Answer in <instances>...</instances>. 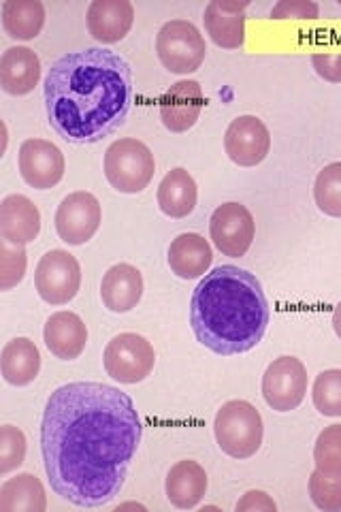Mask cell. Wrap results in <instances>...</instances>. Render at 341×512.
Wrapping results in <instances>:
<instances>
[{
	"mask_svg": "<svg viewBox=\"0 0 341 512\" xmlns=\"http://www.w3.org/2000/svg\"><path fill=\"white\" fill-rule=\"evenodd\" d=\"M133 399L103 382H71L47 399L41 423L45 474L79 508H99L120 495L141 444Z\"/></svg>",
	"mask_w": 341,
	"mask_h": 512,
	"instance_id": "obj_1",
	"label": "cell"
},
{
	"mask_svg": "<svg viewBox=\"0 0 341 512\" xmlns=\"http://www.w3.org/2000/svg\"><path fill=\"white\" fill-rule=\"evenodd\" d=\"M135 101L133 69L111 50L60 56L45 77V109L54 131L69 143H99L124 126Z\"/></svg>",
	"mask_w": 341,
	"mask_h": 512,
	"instance_id": "obj_2",
	"label": "cell"
},
{
	"mask_svg": "<svg viewBox=\"0 0 341 512\" xmlns=\"http://www.w3.org/2000/svg\"><path fill=\"white\" fill-rule=\"evenodd\" d=\"M190 325L197 340L220 357L250 352L263 342L269 327L263 284L241 267H216L194 288Z\"/></svg>",
	"mask_w": 341,
	"mask_h": 512,
	"instance_id": "obj_3",
	"label": "cell"
},
{
	"mask_svg": "<svg viewBox=\"0 0 341 512\" xmlns=\"http://www.w3.org/2000/svg\"><path fill=\"white\" fill-rule=\"evenodd\" d=\"M214 434L222 453L239 461L250 459L263 446V416L246 399H231L216 412Z\"/></svg>",
	"mask_w": 341,
	"mask_h": 512,
	"instance_id": "obj_4",
	"label": "cell"
},
{
	"mask_svg": "<svg viewBox=\"0 0 341 512\" xmlns=\"http://www.w3.org/2000/svg\"><path fill=\"white\" fill-rule=\"evenodd\" d=\"M103 169L107 182L122 195H139L154 180L156 160L143 141L124 137L107 148Z\"/></svg>",
	"mask_w": 341,
	"mask_h": 512,
	"instance_id": "obj_5",
	"label": "cell"
},
{
	"mask_svg": "<svg viewBox=\"0 0 341 512\" xmlns=\"http://www.w3.org/2000/svg\"><path fill=\"white\" fill-rule=\"evenodd\" d=\"M156 54L169 73L188 75L197 71L205 56L207 45L201 30L188 20H171L162 24L156 35Z\"/></svg>",
	"mask_w": 341,
	"mask_h": 512,
	"instance_id": "obj_6",
	"label": "cell"
},
{
	"mask_svg": "<svg viewBox=\"0 0 341 512\" xmlns=\"http://www.w3.org/2000/svg\"><path fill=\"white\" fill-rule=\"evenodd\" d=\"M105 372L120 384L143 382L154 372V346L137 333H120L113 338L103 355Z\"/></svg>",
	"mask_w": 341,
	"mask_h": 512,
	"instance_id": "obj_7",
	"label": "cell"
},
{
	"mask_svg": "<svg viewBox=\"0 0 341 512\" xmlns=\"http://www.w3.org/2000/svg\"><path fill=\"white\" fill-rule=\"evenodd\" d=\"M81 286V267L67 250H52L41 256L35 271V288L50 306H64L77 297Z\"/></svg>",
	"mask_w": 341,
	"mask_h": 512,
	"instance_id": "obj_8",
	"label": "cell"
},
{
	"mask_svg": "<svg viewBox=\"0 0 341 512\" xmlns=\"http://www.w3.org/2000/svg\"><path fill=\"white\" fill-rule=\"evenodd\" d=\"M209 235L214 246L231 259H241L254 244L256 222L246 205L237 201L216 207L209 220Z\"/></svg>",
	"mask_w": 341,
	"mask_h": 512,
	"instance_id": "obj_9",
	"label": "cell"
},
{
	"mask_svg": "<svg viewBox=\"0 0 341 512\" xmlns=\"http://www.w3.org/2000/svg\"><path fill=\"white\" fill-rule=\"evenodd\" d=\"M56 231L64 244L84 246L96 235L103 222L101 203L92 192L77 190L64 197L56 212Z\"/></svg>",
	"mask_w": 341,
	"mask_h": 512,
	"instance_id": "obj_10",
	"label": "cell"
},
{
	"mask_svg": "<svg viewBox=\"0 0 341 512\" xmlns=\"http://www.w3.org/2000/svg\"><path fill=\"white\" fill-rule=\"evenodd\" d=\"M307 393V370L297 357H280L269 363L263 376V397L271 410H297Z\"/></svg>",
	"mask_w": 341,
	"mask_h": 512,
	"instance_id": "obj_11",
	"label": "cell"
},
{
	"mask_svg": "<svg viewBox=\"0 0 341 512\" xmlns=\"http://www.w3.org/2000/svg\"><path fill=\"white\" fill-rule=\"evenodd\" d=\"M18 169L22 180L35 190H50L64 178V154L52 141L26 139L20 146Z\"/></svg>",
	"mask_w": 341,
	"mask_h": 512,
	"instance_id": "obj_12",
	"label": "cell"
},
{
	"mask_svg": "<svg viewBox=\"0 0 341 512\" xmlns=\"http://www.w3.org/2000/svg\"><path fill=\"white\" fill-rule=\"evenodd\" d=\"M224 150L239 167L261 165L271 150V133L267 124L256 116L235 118L224 133Z\"/></svg>",
	"mask_w": 341,
	"mask_h": 512,
	"instance_id": "obj_13",
	"label": "cell"
},
{
	"mask_svg": "<svg viewBox=\"0 0 341 512\" xmlns=\"http://www.w3.org/2000/svg\"><path fill=\"white\" fill-rule=\"evenodd\" d=\"M205 107V94L194 79L173 84L160 99V120L171 133H188L199 122Z\"/></svg>",
	"mask_w": 341,
	"mask_h": 512,
	"instance_id": "obj_14",
	"label": "cell"
},
{
	"mask_svg": "<svg viewBox=\"0 0 341 512\" xmlns=\"http://www.w3.org/2000/svg\"><path fill=\"white\" fill-rule=\"evenodd\" d=\"M135 22L131 0H92L86 13V26L94 41L103 45L120 43Z\"/></svg>",
	"mask_w": 341,
	"mask_h": 512,
	"instance_id": "obj_15",
	"label": "cell"
},
{
	"mask_svg": "<svg viewBox=\"0 0 341 512\" xmlns=\"http://www.w3.org/2000/svg\"><path fill=\"white\" fill-rule=\"evenodd\" d=\"M250 3H224L211 0L205 7L203 22L209 39L222 50H239L246 43V9Z\"/></svg>",
	"mask_w": 341,
	"mask_h": 512,
	"instance_id": "obj_16",
	"label": "cell"
},
{
	"mask_svg": "<svg viewBox=\"0 0 341 512\" xmlns=\"http://www.w3.org/2000/svg\"><path fill=\"white\" fill-rule=\"evenodd\" d=\"M47 350L60 361H75L88 344V327L75 312H56L47 318L43 329Z\"/></svg>",
	"mask_w": 341,
	"mask_h": 512,
	"instance_id": "obj_17",
	"label": "cell"
},
{
	"mask_svg": "<svg viewBox=\"0 0 341 512\" xmlns=\"http://www.w3.org/2000/svg\"><path fill=\"white\" fill-rule=\"evenodd\" d=\"M41 233L39 207L24 195H9L0 203V237L13 246H28Z\"/></svg>",
	"mask_w": 341,
	"mask_h": 512,
	"instance_id": "obj_18",
	"label": "cell"
},
{
	"mask_svg": "<svg viewBox=\"0 0 341 512\" xmlns=\"http://www.w3.org/2000/svg\"><path fill=\"white\" fill-rule=\"evenodd\" d=\"M143 297V276L141 271L131 263H118L101 282V299L103 306L113 314H126L139 306Z\"/></svg>",
	"mask_w": 341,
	"mask_h": 512,
	"instance_id": "obj_19",
	"label": "cell"
},
{
	"mask_svg": "<svg viewBox=\"0 0 341 512\" xmlns=\"http://www.w3.org/2000/svg\"><path fill=\"white\" fill-rule=\"evenodd\" d=\"M41 58L30 47H9L0 56V86L11 96H26L39 86Z\"/></svg>",
	"mask_w": 341,
	"mask_h": 512,
	"instance_id": "obj_20",
	"label": "cell"
},
{
	"mask_svg": "<svg viewBox=\"0 0 341 512\" xmlns=\"http://www.w3.org/2000/svg\"><path fill=\"white\" fill-rule=\"evenodd\" d=\"M214 250L199 233L177 235L169 246V267L177 278L199 280L209 274Z\"/></svg>",
	"mask_w": 341,
	"mask_h": 512,
	"instance_id": "obj_21",
	"label": "cell"
},
{
	"mask_svg": "<svg viewBox=\"0 0 341 512\" xmlns=\"http://www.w3.org/2000/svg\"><path fill=\"white\" fill-rule=\"evenodd\" d=\"M167 500L180 510L197 508L207 493V472L201 463L184 459L177 461L167 474Z\"/></svg>",
	"mask_w": 341,
	"mask_h": 512,
	"instance_id": "obj_22",
	"label": "cell"
},
{
	"mask_svg": "<svg viewBox=\"0 0 341 512\" xmlns=\"http://www.w3.org/2000/svg\"><path fill=\"white\" fill-rule=\"evenodd\" d=\"M41 372V352L28 338H13L0 350V374L11 387H28Z\"/></svg>",
	"mask_w": 341,
	"mask_h": 512,
	"instance_id": "obj_23",
	"label": "cell"
},
{
	"mask_svg": "<svg viewBox=\"0 0 341 512\" xmlns=\"http://www.w3.org/2000/svg\"><path fill=\"white\" fill-rule=\"evenodd\" d=\"M156 197L162 214L180 220L190 216L194 212V207H197L199 188L186 169L177 167L162 178Z\"/></svg>",
	"mask_w": 341,
	"mask_h": 512,
	"instance_id": "obj_24",
	"label": "cell"
},
{
	"mask_svg": "<svg viewBox=\"0 0 341 512\" xmlns=\"http://www.w3.org/2000/svg\"><path fill=\"white\" fill-rule=\"evenodd\" d=\"M3 28L15 41H32L45 26V5L41 0H5Z\"/></svg>",
	"mask_w": 341,
	"mask_h": 512,
	"instance_id": "obj_25",
	"label": "cell"
},
{
	"mask_svg": "<svg viewBox=\"0 0 341 512\" xmlns=\"http://www.w3.org/2000/svg\"><path fill=\"white\" fill-rule=\"evenodd\" d=\"M47 498L43 483L32 474L7 478L0 487V512H45Z\"/></svg>",
	"mask_w": 341,
	"mask_h": 512,
	"instance_id": "obj_26",
	"label": "cell"
},
{
	"mask_svg": "<svg viewBox=\"0 0 341 512\" xmlns=\"http://www.w3.org/2000/svg\"><path fill=\"white\" fill-rule=\"evenodd\" d=\"M314 201L322 214L341 218V163H331L318 171Z\"/></svg>",
	"mask_w": 341,
	"mask_h": 512,
	"instance_id": "obj_27",
	"label": "cell"
},
{
	"mask_svg": "<svg viewBox=\"0 0 341 512\" xmlns=\"http://www.w3.org/2000/svg\"><path fill=\"white\" fill-rule=\"evenodd\" d=\"M312 402L322 416L341 419V370H324L316 376Z\"/></svg>",
	"mask_w": 341,
	"mask_h": 512,
	"instance_id": "obj_28",
	"label": "cell"
},
{
	"mask_svg": "<svg viewBox=\"0 0 341 512\" xmlns=\"http://www.w3.org/2000/svg\"><path fill=\"white\" fill-rule=\"evenodd\" d=\"M310 498L324 512H341V474L316 468L310 476Z\"/></svg>",
	"mask_w": 341,
	"mask_h": 512,
	"instance_id": "obj_29",
	"label": "cell"
},
{
	"mask_svg": "<svg viewBox=\"0 0 341 512\" xmlns=\"http://www.w3.org/2000/svg\"><path fill=\"white\" fill-rule=\"evenodd\" d=\"M316 468L329 474H341V425H329L320 431L314 444Z\"/></svg>",
	"mask_w": 341,
	"mask_h": 512,
	"instance_id": "obj_30",
	"label": "cell"
},
{
	"mask_svg": "<svg viewBox=\"0 0 341 512\" xmlns=\"http://www.w3.org/2000/svg\"><path fill=\"white\" fill-rule=\"evenodd\" d=\"M28 256L24 246H13L0 239V291H11L26 276Z\"/></svg>",
	"mask_w": 341,
	"mask_h": 512,
	"instance_id": "obj_31",
	"label": "cell"
},
{
	"mask_svg": "<svg viewBox=\"0 0 341 512\" xmlns=\"http://www.w3.org/2000/svg\"><path fill=\"white\" fill-rule=\"evenodd\" d=\"M26 436L20 427H0V474L18 470L26 459Z\"/></svg>",
	"mask_w": 341,
	"mask_h": 512,
	"instance_id": "obj_32",
	"label": "cell"
},
{
	"mask_svg": "<svg viewBox=\"0 0 341 512\" xmlns=\"http://www.w3.org/2000/svg\"><path fill=\"white\" fill-rule=\"evenodd\" d=\"M318 5L310 0H280L278 5L271 9L273 20H316L318 18Z\"/></svg>",
	"mask_w": 341,
	"mask_h": 512,
	"instance_id": "obj_33",
	"label": "cell"
},
{
	"mask_svg": "<svg viewBox=\"0 0 341 512\" xmlns=\"http://www.w3.org/2000/svg\"><path fill=\"white\" fill-rule=\"evenodd\" d=\"M312 64L324 82L341 84V54H316Z\"/></svg>",
	"mask_w": 341,
	"mask_h": 512,
	"instance_id": "obj_34",
	"label": "cell"
},
{
	"mask_svg": "<svg viewBox=\"0 0 341 512\" xmlns=\"http://www.w3.org/2000/svg\"><path fill=\"white\" fill-rule=\"evenodd\" d=\"M237 512H246V510H256V512H275L278 510V504H275L265 491H248L235 506Z\"/></svg>",
	"mask_w": 341,
	"mask_h": 512,
	"instance_id": "obj_35",
	"label": "cell"
},
{
	"mask_svg": "<svg viewBox=\"0 0 341 512\" xmlns=\"http://www.w3.org/2000/svg\"><path fill=\"white\" fill-rule=\"evenodd\" d=\"M331 323H333L335 335H337V338L341 340V301L337 303L335 310H333V318H331Z\"/></svg>",
	"mask_w": 341,
	"mask_h": 512,
	"instance_id": "obj_36",
	"label": "cell"
}]
</instances>
